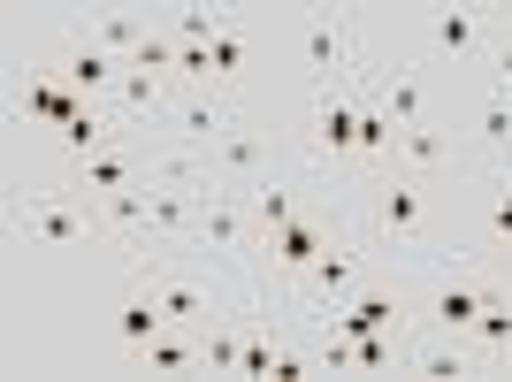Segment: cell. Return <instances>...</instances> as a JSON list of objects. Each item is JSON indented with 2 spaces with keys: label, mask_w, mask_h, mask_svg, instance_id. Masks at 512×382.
<instances>
[{
  "label": "cell",
  "mask_w": 512,
  "mask_h": 382,
  "mask_svg": "<svg viewBox=\"0 0 512 382\" xmlns=\"http://www.w3.org/2000/svg\"><path fill=\"white\" fill-rule=\"evenodd\" d=\"M276 169V146H268V138H260L253 123H245V115H237L230 130H222V138H214L207 146V176H222V184H260V176Z\"/></svg>",
  "instance_id": "8"
},
{
  "label": "cell",
  "mask_w": 512,
  "mask_h": 382,
  "mask_svg": "<svg viewBox=\"0 0 512 382\" xmlns=\"http://www.w3.org/2000/svg\"><path fill=\"white\" fill-rule=\"evenodd\" d=\"M123 69H130V62H115V54H107V46H92V39H77V46L62 54V77H69L77 92H85L92 107H100V100H115V85H123Z\"/></svg>",
  "instance_id": "17"
},
{
  "label": "cell",
  "mask_w": 512,
  "mask_h": 382,
  "mask_svg": "<svg viewBox=\"0 0 512 382\" xmlns=\"http://www.w3.org/2000/svg\"><path fill=\"white\" fill-rule=\"evenodd\" d=\"M245 62H253V39H245V23L230 16V31L207 46V92H230V100H237V85H245Z\"/></svg>",
  "instance_id": "18"
},
{
  "label": "cell",
  "mask_w": 512,
  "mask_h": 382,
  "mask_svg": "<svg viewBox=\"0 0 512 382\" xmlns=\"http://www.w3.org/2000/svg\"><path fill=\"white\" fill-rule=\"evenodd\" d=\"M367 92L383 100V115H390L398 130H406V123H436V115H428V85H421V69H413V62L367 69Z\"/></svg>",
  "instance_id": "14"
},
{
  "label": "cell",
  "mask_w": 512,
  "mask_h": 382,
  "mask_svg": "<svg viewBox=\"0 0 512 382\" xmlns=\"http://www.w3.org/2000/svg\"><path fill=\"white\" fill-rule=\"evenodd\" d=\"M69 176H77V191H92V199H107V191H130V184H138V176H153V153H138V146H130V130H123V138H115V146H107V153H92V161H77V169H69Z\"/></svg>",
  "instance_id": "11"
},
{
  "label": "cell",
  "mask_w": 512,
  "mask_h": 382,
  "mask_svg": "<svg viewBox=\"0 0 512 382\" xmlns=\"http://www.w3.org/2000/svg\"><path fill=\"white\" fill-rule=\"evenodd\" d=\"M467 352L474 367H512V291L490 276V298H482V314L467 329Z\"/></svg>",
  "instance_id": "12"
},
{
  "label": "cell",
  "mask_w": 512,
  "mask_h": 382,
  "mask_svg": "<svg viewBox=\"0 0 512 382\" xmlns=\"http://www.w3.org/2000/svg\"><path fill=\"white\" fill-rule=\"evenodd\" d=\"M92 230H100V222H92V191H77V176H62V184H31L16 199V237L31 245V253H46V260L77 253Z\"/></svg>",
  "instance_id": "2"
},
{
  "label": "cell",
  "mask_w": 512,
  "mask_h": 382,
  "mask_svg": "<svg viewBox=\"0 0 512 382\" xmlns=\"http://www.w3.org/2000/svg\"><path fill=\"white\" fill-rule=\"evenodd\" d=\"M451 161H459V138H444V123H406L398 153H390V169H406V176H436Z\"/></svg>",
  "instance_id": "16"
},
{
  "label": "cell",
  "mask_w": 512,
  "mask_h": 382,
  "mask_svg": "<svg viewBox=\"0 0 512 382\" xmlns=\"http://www.w3.org/2000/svg\"><path fill=\"white\" fill-rule=\"evenodd\" d=\"M490 237H497V253H512V169H497V191H490Z\"/></svg>",
  "instance_id": "23"
},
{
  "label": "cell",
  "mask_w": 512,
  "mask_h": 382,
  "mask_svg": "<svg viewBox=\"0 0 512 382\" xmlns=\"http://www.w3.org/2000/svg\"><path fill=\"white\" fill-rule=\"evenodd\" d=\"M367 260H375V245H367L360 230H344V222H337V237L321 245V260L306 268L299 283H291V291H283V298H291V314H299L306 329H314V321L329 314V306H344V298H352V291L367 283Z\"/></svg>",
  "instance_id": "3"
},
{
  "label": "cell",
  "mask_w": 512,
  "mask_h": 382,
  "mask_svg": "<svg viewBox=\"0 0 512 382\" xmlns=\"http://www.w3.org/2000/svg\"><path fill=\"white\" fill-rule=\"evenodd\" d=\"M176 77H153V69H123V85H115V100H107V115L123 130H138V123H169V107H176Z\"/></svg>",
  "instance_id": "10"
},
{
  "label": "cell",
  "mask_w": 512,
  "mask_h": 382,
  "mask_svg": "<svg viewBox=\"0 0 512 382\" xmlns=\"http://www.w3.org/2000/svg\"><path fill=\"white\" fill-rule=\"evenodd\" d=\"M299 62H306V85L314 92L352 85L360 77V16L352 8H306L299 16Z\"/></svg>",
  "instance_id": "4"
},
{
  "label": "cell",
  "mask_w": 512,
  "mask_h": 382,
  "mask_svg": "<svg viewBox=\"0 0 512 382\" xmlns=\"http://www.w3.org/2000/svg\"><path fill=\"white\" fill-rule=\"evenodd\" d=\"M329 237H337V222H321V214H299V222H283V230L260 245V276L276 283V291H291V283H299L306 268L321 260V245H329Z\"/></svg>",
  "instance_id": "7"
},
{
  "label": "cell",
  "mask_w": 512,
  "mask_h": 382,
  "mask_svg": "<svg viewBox=\"0 0 512 382\" xmlns=\"http://www.w3.org/2000/svg\"><path fill=\"white\" fill-rule=\"evenodd\" d=\"M360 237L375 245V253H436V260L459 245V237L436 230V191H428V176H406V169H390V176L367 184Z\"/></svg>",
  "instance_id": "1"
},
{
  "label": "cell",
  "mask_w": 512,
  "mask_h": 382,
  "mask_svg": "<svg viewBox=\"0 0 512 382\" xmlns=\"http://www.w3.org/2000/svg\"><path fill=\"white\" fill-rule=\"evenodd\" d=\"M474 130H482V146H490L497 161H512V107L497 100V92H482V100H474Z\"/></svg>",
  "instance_id": "22"
},
{
  "label": "cell",
  "mask_w": 512,
  "mask_h": 382,
  "mask_svg": "<svg viewBox=\"0 0 512 382\" xmlns=\"http://www.w3.org/2000/svg\"><path fill=\"white\" fill-rule=\"evenodd\" d=\"M360 107H367L360 77L314 92V107H306V138H299L306 169H344V161H360Z\"/></svg>",
  "instance_id": "5"
},
{
  "label": "cell",
  "mask_w": 512,
  "mask_h": 382,
  "mask_svg": "<svg viewBox=\"0 0 512 382\" xmlns=\"http://www.w3.org/2000/svg\"><path fill=\"white\" fill-rule=\"evenodd\" d=\"M161 329H169V314H161V298L138 283V291L123 298V314H115V344H123V352H146Z\"/></svg>",
  "instance_id": "19"
},
{
  "label": "cell",
  "mask_w": 512,
  "mask_h": 382,
  "mask_svg": "<svg viewBox=\"0 0 512 382\" xmlns=\"http://www.w3.org/2000/svg\"><path fill=\"white\" fill-rule=\"evenodd\" d=\"M497 39H505L497 8H474V0H444V8H428V46H436V54H451V62L497 54Z\"/></svg>",
  "instance_id": "6"
},
{
  "label": "cell",
  "mask_w": 512,
  "mask_h": 382,
  "mask_svg": "<svg viewBox=\"0 0 512 382\" xmlns=\"http://www.w3.org/2000/svg\"><path fill=\"white\" fill-rule=\"evenodd\" d=\"M230 123H237V100H230V92H207V85H199V92H176V107H169L176 146H199V153H207Z\"/></svg>",
  "instance_id": "9"
},
{
  "label": "cell",
  "mask_w": 512,
  "mask_h": 382,
  "mask_svg": "<svg viewBox=\"0 0 512 382\" xmlns=\"http://www.w3.org/2000/svg\"><path fill=\"white\" fill-rule=\"evenodd\" d=\"M138 360H146L153 375H184V367H199V344H192V329H161Z\"/></svg>",
  "instance_id": "21"
},
{
  "label": "cell",
  "mask_w": 512,
  "mask_h": 382,
  "mask_svg": "<svg viewBox=\"0 0 512 382\" xmlns=\"http://www.w3.org/2000/svg\"><path fill=\"white\" fill-rule=\"evenodd\" d=\"M16 107L31 115V123H46V130H69V123H77V115H85L92 100H85L77 85H69L62 69H39V77H31V85L16 92Z\"/></svg>",
  "instance_id": "13"
},
{
  "label": "cell",
  "mask_w": 512,
  "mask_h": 382,
  "mask_svg": "<svg viewBox=\"0 0 512 382\" xmlns=\"http://www.w3.org/2000/svg\"><path fill=\"white\" fill-rule=\"evenodd\" d=\"M85 39H92V46H107L115 62H130V54L153 39V23H146V16H130V8H100V16L85 23Z\"/></svg>",
  "instance_id": "20"
},
{
  "label": "cell",
  "mask_w": 512,
  "mask_h": 382,
  "mask_svg": "<svg viewBox=\"0 0 512 382\" xmlns=\"http://www.w3.org/2000/svg\"><path fill=\"white\" fill-rule=\"evenodd\" d=\"M245 207H253V230H260V245H268V237L283 230V222H299V176L291 169H268L260 176V184H245Z\"/></svg>",
  "instance_id": "15"
}]
</instances>
